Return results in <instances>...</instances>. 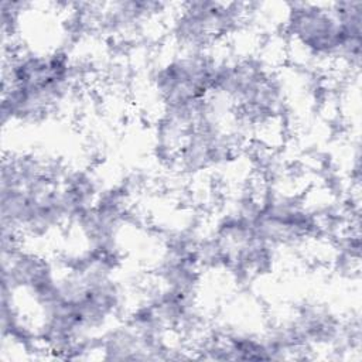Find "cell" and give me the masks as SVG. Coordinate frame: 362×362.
Masks as SVG:
<instances>
[{
    "label": "cell",
    "instance_id": "3",
    "mask_svg": "<svg viewBox=\"0 0 362 362\" xmlns=\"http://www.w3.org/2000/svg\"><path fill=\"white\" fill-rule=\"evenodd\" d=\"M249 3L188 1L178 4L170 38L180 51H209L236 34L249 17Z\"/></svg>",
    "mask_w": 362,
    "mask_h": 362
},
{
    "label": "cell",
    "instance_id": "1",
    "mask_svg": "<svg viewBox=\"0 0 362 362\" xmlns=\"http://www.w3.org/2000/svg\"><path fill=\"white\" fill-rule=\"evenodd\" d=\"M82 71L66 48L10 49L3 58V123H37L58 112L78 88Z\"/></svg>",
    "mask_w": 362,
    "mask_h": 362
},
{
    "label": "cell",
    "instance_id": "5",
    "mask_svg": "<svg viewBox=\"0 0 362 362\" xmlns=\"http://www.w3.org/2000/svg\"><path fill=\"white\" fill-rule=\"evenodd\" d=\"M255 221L263 239L276 250L298 246L324 233L318 211L300 197L283 192L259 197Z\"/></svg>",
    "mask_w": 362,
    "mask_h": 362
},
{
    "label": "cell",
    "instance_id": "2",
    "mask_svg": "<svg viewBox=\"0 0 362 362\" xmlns=\"http://www.w3.org/2000/svg\"><path fill=\"white\" fill-rule=\"evenodd\" d=\"M283 33L307 59L359 66L362 1L288 3Z\"/></svg>",
    "mask_w": 362,
    "mask_h": 362
},
{
    "label": "cell",
    "instance_id": "4",
    "mask_svg": "<svg viewBox=\"0 0 362 362\" xmlns=\"http://www.w3.org/2000/svg\"><path fill=\"white\" fill-rule=\"evenodd\" d=\"M219 57L209 51H180L161 61L151 74V88L161 110L191 106L212 95Z\"/></svg>",
    "mask_w": 362,
    "mask_h": 362
}]
</instances>
